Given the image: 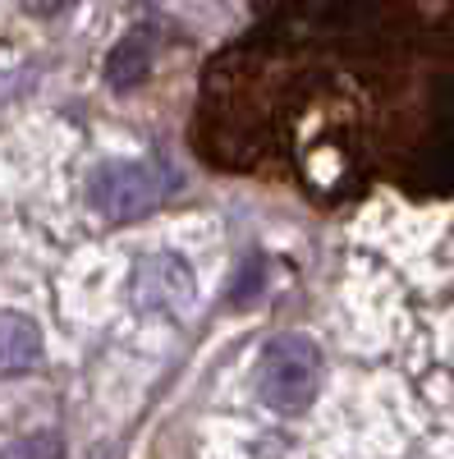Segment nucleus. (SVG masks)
I'll return each instance as SVG.
<instances>
[{"label": "nucleus", "instance_id": "obj_1", "mask_svg": "<svg viewBox=\"0 0 454 459\" xmlns=\"http://www.w3.org/2000/svg\"><path fill=\"white\" fill-rule=\"evenodd\" d=\"M257 391L261 404L276 413H303L317 391H321V350L313 335L303 331H285L261 350V368H257Z\"/></svg>", "mask_w": 454, "mask_h": 459}, {"label": "nucleus", "instance_id": "obj_2", "mask_svg": "<svg viewBox=\"0 0 454 459\" xmlns=\"http://www.w3.org/2000/svg\"><path fill=\"white\" fill-rule=\"evenodd\" d=\"M166 170L161 166H151V161H110L92 175L88 184V198L101 216L110 221H129V216H142L151 212L161 198H166Z\"/></svg>", "mask_w": 454, "mask_h": 459}, {"label": "nucleus", "instance_id": "obj_3", "mask_svg": "<svg viewBox=\"0 0 454 459\" xmlns=\"http://www.w3.org/2000/svg\"><path fill=\"white\" fill-rule=\"evenodd\" d=\"M193 299V272L175 253H147L133 266V303L142 313H179Z\"/></svg>", "mask_w": 454, "mask_h": 459}, {"label": "nucleus", "instance_id": "obj_4", "mask_svg": "<svg viewBox=\"0 0 454 459\" xmlns=\"http://www.w3.org/2000/svg\"><path fill=\"white\" fill-rule=\"evenodd\" d=\"M42 359V331L23 313H0V377H23Z\"/></svg>", "mask_w": 454, "mask_h": 459}, {"label": "nucleus", "instance_id": "obj_5", "mask_svg": "<svg viewBox=\"0 0 454 459\" xmlns=\"http://www.w3.org/2000/svg\"><path fill=\"white\" fill-rule=\"evenodd\" d=\"M142 32H147V28H138L129 42H120L116 56H110V65H106L110 88H133V83H142V74H147V65H151V51H147V37H142Z\"/></svg>", "mask_w": 454, "mask_h": 459}, {"label": "nucleus", "instance_id": "obj_6", "mask_svg": "<svg viewBox=\"0 0 454 459\" xmlns=\"http://www.w3.org/2000/svg\"><path fill=\"white\" fill-rule=\"evenodd\" d=\"M60 455H64V441L56 432H28L0 450V459H60Z\"/></svg>", "mask_w": 454, "mask_h": 459}]
</instances>
